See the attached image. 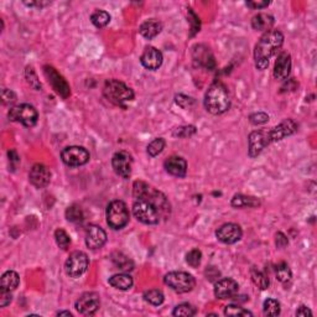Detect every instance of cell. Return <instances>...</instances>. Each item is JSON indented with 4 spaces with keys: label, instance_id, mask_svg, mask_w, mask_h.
<instances>
[{
    "label": "cell",
    "instance_id": "e575fe53",
    "mask_svg": "<svg viewBox=\"0 0 317 317\" xmlns=\"http://www.w3.org/2000/svg\"><path fill=\"white\" fill-rule=\"evenodd\" d=\"M66 218L67 221L73 223L82 222V220H83V211H82L81 207L73 204V206L68 207L66 209Z\"/></svg>",
    "mask_w": 317,
    "mask_h": 317
},
{
    "label": "cell",
    "instance_id": "484cf974",
    "mask_svg": "<svg viewBox=\"0 0 317 317\" xmlns=\"http://www.w3.org/2000/svg\"><path fill=\"white\" fill-rule=\"evenodd\" d=\"M20 284V278H19L18 273L9 270L5 272L2 275V283H0V289H4L8 291H14Z\"/></svg>",
    "mask_w": 317,
    "mask_h": 317
},
{
    "label": "cell",
    "instance_id": "603a6c76",
    "mask_svg": "<svg viewBox=\"0 0 317 317\" xmlns=\"http://www.w3.org/2000/svg\"><path fill=\"white\" fill-rule=\"evenodd\" d=\"M163 30V24L160 21L155 20V19H149V20L144 21L139 27V32L141 36H144L147 40H151L156 37Z\"/></svg>",
    "mask_w": 317,
    "mask_h": 317
},
{
    "label": "cell",
    "instance_id": "9c48e42d",
    "mask_svg": "<svg viewBox=\"0 0 317 317\" xmlns=\"http://www.w3.org/2000/svg\"><path fill=\"white\" fill-rule=\"evenodd\" d=\"M133 213L139 222L144 225H157L161 215L149 202L135 199L133 204Z\"/></svg>",
    "mask_w": 317,
    "mask_h": 317
},
{
    "label": "cell",
    "instance_id": "1f68e13d",
    "mask_svg": "<svg viewBox=\"0 0 317 317\" xmlns=\"http://www.w3.org/2000/svg\"><path fill=\"white\" fill-rule=\"evenodd\" d=\"M263 311L265 316L280 315V302L275 299H268L264 301Z\"/></svg>",
    "mask_w": 317,
    "mask_h": 317
},
{
    "label": "cell",
    "instance_id": "816d5d0a",
    "mask_svg": "<svg viewBox=\"0 0 317 317\" xmlns=\"http://www.w3.org/2000/svg\"><path fill=\"white\" fill-rule=\"evenodd\" d=\"M57 315L59 316H72V313H71L70 311H60Z\"/></svg>",
    "mask_w": 317,
    "mask_h": 317
},
{
    "label": "cell",
    "instance_id": "d4e9b609",
    "mask_svg": "<svg viewBox=\"0 0 317 317\" xmlns=\"http://www.w3.org/2000/svg\"><path fill=\"white\" fill-rule=\"evenodd\" d=\"M134 281L133 278L130 275L122 273V274H116L112 278H109V285L113 286L114 289H118V290H129L133 286Z\"/></svg>",
    "mask_w": 317,
    "mask_h": 317
},
{
    "label": "cell",
    "instance_id": "74e56055",
    "mask_svg": "<svg viewBox=\"0 0 317 317\" xmlns=\"http://www.w3.org/2000/svg\"><path fill=\"white\" fill-rule=\"evenodd\" d=\"M226 316H253L250 311L245 310L244 307H240L237 305H228L225 308Z\"/></svg>",
    "mask_w": 317,
    "mask_h": 317
},
{
    "label": "cell",
    "instance_id": "7c38bea8",
    "mask_svg": "<svg viewBox=\"0 0 317 317\" xmlns=\"http://www.w3.org/2000/svg\"><path fill=\"white\" fill-rule=\"evenodd\" d=\"M43 73H45L46 78H47L48 83L52 86V88L55 89V92L59 95H61L64 99L70 97L71 94V87L70 84L67 83V81L60 75L56 71V68H54L50 65H46L43 66Z\"/></svg>",
    "mask_w": 317,
    "mask_h": 317
},
{
    "label": "cell",
    "instance_id": "e0dca14e",
    "mask_svg": "<svg viewBox=\"0 0 317 317\" xmlns=\"http://www.w3.org/2000/svg\"><path fill=\"white\" fill-rule=\"evenodd\" d=\"M107 242V233L99 226L91 225L86 231V244L89 249H100Z\"/></svg>",
    "mask_w": 317,
    "mask_h": 317
},
{
    "label": "cell",
    "instance_id": "ba28073f",
    "mask_svg": "<svg viewBox=\"0 0 317 317\" xmlns=\"http://www.w3.org/2000/svg\"><path fill=\"white\" fill-rule=\"evenodd\" d=\"M8 118L12 122H19L25 127H34L39 119V113L35 107L30 104H20L13 107L8 113Z\"/></svg>",
    "mask_w": 317,
    "mask_h": 317
},
{
    "label": "cell",
    "instance_id": "5bb4252c",
    "mask_svg": "<svg viewBox=\"0 0 317 317\" xmlns=\"http://www.w3.org/2000/svg\"><path fill=\"white\" fill-rule=\"evenodd\" d=\"M100 306L99 295L97 292H84L76 301V310L81 315L91 316L94 315Z\"/></svg>",
    "mask_w": 317,
    "mask_h": 317
},
{
    "label": "cell",
    "instance_id": "ee69618b",
    "mask_svg": "<svg viewBox=\"0 0 317 317\" xmlns=\"http://www.w3.org/2000/svg\"><path fill=\"white\" fill-rule=\"evenodd\" d=\"M176 103L181 107V108L186 109V108H190V107L195 103V100H193L191 97H187V95L179 94V95H176Z\"/></svg>",
    "mask_w": 317,
    "mask_h": 317
},
{
    "label": "cell",
    "instance_id": "7402d4cb",
    "mask_svg": "<svg viewBox=\"0 0 317 317\" xmlns=\"http://www.w3.org/2000/svg\"><path fill=\"white\" fill-rule=\"evenodd\" d=\"M166 171L172 176L176 177H185L187 172V163L184 157L180 156H171L164 164Z\"/></svg>",
    "mask_w": 317,
    "mask_h": 317
},
{
    "label": "cell",
    "instance_id": "f1b7e54d",
    "mask_svg": "<svg viewBox=\"0 0 317 317\" xmlns=\"http://www.w3.org/2000/svg\"><path fill=\"white\" fill-rule=\"evenodd\" d=\"M250 277L253 280L254 285L258 286L260 290H267L269 288V279L264 273H261L260 270L255 269V268H251L250 270Z\"/></svg>",
    "mask_w": 317,
    "mask_h": 317
},
{
    "label": "cell",
    "instance_id": "f35d334b",
    "mask_svg": "<svg viewBox=\"0 0 317 317\" xmlns=\"http://www.w3.org/2000/svg\"><path fill=\"white\" fill-rule=\"evenodd\" d=\"M172 315L174 316H195L196 315V308L190 304H181L177 305L175 307V310L172 311Z\"/></svg>",
    "mask_w": 317,
    "mask_h": 317
},
{
    "label": "cell",
    "instance_id": "ac0fdd59",
    "mask_svg": "<svg viewBox=\"0 0 317 317\" xmlns=\"http://www.w3.org/2000/svg\"><path fill=\"white\" fill-rule=\"evenodd\" d=\"M238 289H239V285H238V283L234 279H221L215 285V295L217 299L221 300L231 299V297H233L237 294Z\"/></svg>",
    "mask_w": 317,
    "mask_h": 317
},
{
    "label": "cell",
    "instance_id": "7a4b0ae2",
    "mask_svg": "<svg viewBox=\"0 0 317 317\" xmlns=\"http://www.w3.org/2000/svg\"><path fill=\"white\" fill-rule=\"evenodd\" d=\"M284 43V35L278 30L267 31L254 48V60L255 67L263 71L269 66V61L275 54L281 48Z\"/></svg>",
    "mask_w": 317,
    "mask_h": 317
},
{
    "label": "cell",
    "instance_id": "2e32d148",
    "mask_svg": "<svg viewBox=\"0 0 317 317\" xmlns=\"http://www.w3.org/2000/svg\"><path fill=\"white\" fill-rule=\"evenodd\" d=\"M29 179L30 182L36 188H43L50 184L51 171L48 170L47 166L42 164H35L30 170Z\"/></svg>",
    "mask_w": 317,
    "mask_h": 317
},
{
    "label": "cell",
    "instance_id": "d6986e66",
    "mask_svg": "<svg viewBox=\"0 0 317 317\" xmlns=\"http://www.w3.org/2000/svg\"><path fill=\"white\" fill-rule=\"evenodd\" d=\"M192 57L193 61L198 65V66L207 68V70H213L216 67L215 57L208 47L203 45H196L192 50Z\"/></svg>",
    "mask_w": 317,
    "mask_h": 317
},
{
    "label": "cell",
    "instance_id": "d590c367",
    "mask_svg": "<svg viewBox=\"0 0 317 317\" xmlns=\"http://www.w3.org/2000/svg\"><path fill=\"white\" fill-rule=\"evenodd\" d=\"M55 239H56L57 245H59L60 248H62V249H67V248L70 247L71 238L67 234V232L64 231V229L59 228L55 231Z\"/></svg>",
    "mask_w": 317,
    "mask_h": 317
},
{
    "label": "cell",
    "instance_id": "c3c4849f",
    "mask_svg": "<svg viewBox=\"0 0 317 317\" xmlns=\"http://www.w3.org/2000/svg\"><path fill=\"white\" fill-rule=\"evenodd\" d=\"M270 2H247V5L251 9H263L269 7Z\"/></svg>",
    "mask_w": 317,
    "mask_h": 317
},
{
    "label": "cell",
    "instance_id": "8fae6325",
    "mask_svg": "<svg viewBox=\"0 0 317 317\" xmlns=\"http://www.w3.org/2000/svg\"><path fill=\"white\" fill-rule=\"evenodd\" d=\"M89 155L88 150L84 149L83 146H67L62 150L61 152V159L67 166H82L86 165L89 161Z\"/></svg>",
    "mask_w": 317,
    "mask_h": 317
},
{
    "label": "cell",
    "instance_id": "ffe728a7",
    "mask_svg": "<svg viewBox=\"0 0 317 317\" xmlns=\"http://www.w3.org/2000/svg\"><path fill=\"white\" fill-rule=\"evenodd\" d=\"M163 61L164 56L163 54H161V51L157 50L156 47H152V46L146 47L140 57L141 65L145 68H147V70L151 71L157 70V68L163 65Z\"/></svg>",
    "mask_w": 317,
    "mask_h": 317
},
{
    "label": "cell",
    "instance_id": "836d02e7",
    "mask_svg": "<svg viewBox=\"0 0 317 317\" xmlns=\"http://www.w3.org/2000/svg\"><path fill=\"white\" fill-rule=\"evenodd\" d=\"M275 274H277V279L280 283H288V281L291 280L292 273L289 268L288 264L281 263L277 267V270H275Z\"/></svg>",
    "mask_w": 317,
    "mask_h": 317
},
{
    "label": "cell",
    "instance_id": "277c9868",
    "mask_svg": "<svg viewBox=\"0 0 317 317\" xmlns=\"http://www.w3.org/2000/svg\"><path fill=\"white\" fill-rule=\"evenodd\" d=\"M231 107V98L227 87L221 82L211 84L204 95V108L213 116L226 113Z\"/></svg>",
    "mask_w": 317,
    "mask_h": 317
},
{
    "label": "cell",
    "instance_id": "6da1fadb",
    "mask_svg": "<svg viewBox=\"0 0 317 317\" xmlns=\"http://www.w3.org/2000/svg\"><path fill=\"white\" fill-rule=\"evenodd\" d=\"M297 132V124L295 120L285 119L278 127L272 128L270 130H255L250 133L249 138V156L255 157L270 144L275 141L283 140L286 136H290Z\"/></svg>",
    "mask_w": 317,
    "mask_h": 317
},
{
    "label": "cell",
    "instance_id": "f907efd6",
    "mask_svg": "<svg viewBox=\"0 0 317 317\" xmlns=\"http://www.w3.org/2000/svg\"><path fill=\"white\" fill-rule=\"evenodd\" d=\"M26 5H29V7H45V5H48L50 4V3H39V2H30V3H25Z\"/></svg>",
    "mask_w": 317,
    "mask_h": 317
},
{
    "label": "cell",
    "instance_id": "7dc6e473",
    "mask_svg": "<svg viewBox=\"0 0 317 317\" xmlns=\"http://www.w3.org/2000/svg\"><path fill=\"white\" fill-rule=\"evenodd\" d=\"M275 243H277V247H279V248L286 247V245H288V243H289L288 237H286L284 233H281V232H279V233L277 234V239H275Z\"/></svg>",
    "mask_w": 317,
    "mask_h": 317
},
{
    "label": "cell",
    "instance_id": "b9f144b4",
    "mask_svg": "<svg viewBox=\"0 0 317 317\" xmlns=\"http://www.w3.org/2000/svg\"><path fill=\"white\" fill-rule=\"evenodd\" d=\"M196 133V127L193 125H186V127L177 128L174 132V136H179V138H188V136L193 135Z\"/></svg>",
    "mask_w": 317,
    "mask_h": 317
},
{
    "label": "cell",
    "instance_id": "60d3db41",
    "mask_svg": "<svg viewBox=\"0 0 317 317\" xmlns=\"http://www.w3.org/2000/svg\"><path fill=\"white\" fill-rule=\"evenodd\" d=\"M188 21H190L191 24V36H195V35L199 31L201 23H199V18L196 15L192 9H188Z\"/></svg>",
    "mask_w": 317,
    "mask_h": 317
},
{
    "label": "cell",
    "instance_id": "8992f818",
    "mask_svg": "<svg viewBox=\"0 0 317 317\" xmlns=\"http://www.w3.org/2000/svg\"><path fill=\"white\" fill-rule=\"evenodd\" d=\"M107 223L113 229H122L129 222V209L120 199H114L108 204L105 211Z\"/></svg>",
    "mask_w": 317,
    "mask_h": 317
},
{
    "label": "cell",
    "instance_id": "f6af8a7d",
    "mask_svg": "<svg viewBox=\"0 0 317 317\" xmlns=\"http://www.w3.org/2000/svg\"><path fill=\"white\" fill-rule=\"evenodd\" d=\"M2 97H3V103H4V104H13V103L16 100L15 93L7 88L3 89Z\"/></svg>",
    "mask_w": 317,
    "mask_h": 317
},
{
    "label": "cell",
    "instance_id": "52a82bcc",
    "mask_svg": "<svg viewBox=\"0 0 317 317\" xmlns=\"http://www.w3.org/2000/svg\"><path fill=\"white\" fill-rule=\"evenodd\" d=\"M164 283L177 294H186L193 290L196 285L195 278L185 272H171L165 275Z\"/></svg>",
    "mask_w": 317,
    "mask_h": 317
},
{
    "label": "cell",
    "instance_id": "d6a6232c",
    "mask_svg": "<svg viewBox=\"0 0 317 317\" xmlns=\"http://www.w3.org/2000/svg\"><path fill=\"white\" fill-rule=\"evenodd\" d=\"M165 145H166V143L163 138L154 139V140L147 145V154H149L151 157L157 156V155L161 154L163 150L165 149Z\"/></svg>",
    "mask_w": 317,
    "mask_h": 317
},
{
    "label": "cell",
    "instance_id": "3957f363",
    "mask_svg": "<svg viewBox=\"0 0 317 317\" xmlns=\"http://www.w3.org/2000/svg\"><path fill=\"white\" fill-rule=\"evenodd\" d=\"M133 196L135 199L149 202L161 216L170 215V203L163 192L144 181H135L133 185Z\"/></svg>",
    "mask_w": 317,
    "mask_h": 317
},
{
    "label": "cell",
    "instance_id": "30bf717a",
    "mask_svg": "<svg viewBox=\"0 0 317 317\" xmlns=\"http://www.w3.org/2000/svg\"><path fill=\"white\" fill-rule=\"evenodd\" d=\"M89 265L88 256L83 251H73L65 263L66 274L71 278H79L87 272Z\"/></svg>",
    "mask_w": 317,
    "mask_h": 317
},
{
    "label": "cell",
    "instance_id": "7bdbcfd3",
    "mask_svg": "<svg viewBox=\"0 0 317 317\" xmlns=\"http://www.w3.org/2000/svg\"><path fill=\"white\" fill-rule=\"evenodd\" d=\"M249 120L251 124L254 125L265 124V123H268V120H269V116H268L267 113H264V112H258V113L251 114L249 117Z\"/></svg>",
    "mask_w": 317,
    "mask_h": 317
},
{
    "label": "cell",
    "instance_id": "83f0119b",
    "mask_svg": "<svg viewBox=\"0 0 317 317\" xmlns=\"http://www.w3.org/2000/svg\"><path fill=\"white\" fill-rule=\"evenodd\" d=\"M112 260H113V263L116 264V267L122 270V272H130V270H133V268H134L133 261L130 260L127 255H124L123 253H118V251H117V253H113V255H112Z\"/></svg>",
    "mask_w": 317,
    "mask_h": 317
},
{
    "label": "cell",
    "instance_id": "4fadbf2b",
    "mask_svg": "<svg viewBox=\"0 0 317 317\" xmlns=\"http://www.w3.org/2000/svg\"><path fill=\"white\" fill-rule=\"evenodd\" d=\"M112 166L113 170L118 176L123 179H129L133 170V157L129 152L127 151H118L113 155L112 159Z\"/></svg>",
    "mask_w": 317,
    "mask_h": 317
},
{
    "label": "cell",
    "instance_id": "ab89813d",
    "mask_svg": "<svg viewBox=\"0 0 317 317\" xmlns=\"http://www.w3.org/2000/svg\"><path fill=\"white\" fill-rule=\"evenodd\" d=\"M201 259L202 253L198 249H192L186 254V263L192 268H197L201 264Z\"/></svg>",
    "mask_w": 317,
    "mask_h": 317
},
{
    "label": "cell",
    "instance_id": "bcb514c9",
    "mask_svg": "<svg viewBox=\"0 0 317 317\" xmlns=\"http://www.w3.org/2000/svg\"><path fill=\"white\" fill-rule=\"evenodd\" d=\"M12 291L4 290V289H0V306L5 307L12 302Z\"/></svg>",
    "mask_w": 317,
    "mask_h": 317
},
{
    "label": "cell",
    "instance_id": "5b68a950",
    "mask_svg": "<svg viewBox=\"0 0 317 317\" xmlns=\"http://www.w3.org/2000/svg\"><path fill=\"white\" fill-rule=\"evenodd\" d=\"M103 94L109 102L119 107L134 99L133 89L118 79H108L103 87Z\"/></svg>",
    "mask_w": 317,
    "mask_h": 317
},
{
    "label": "cell",
    "instance_id": "9a60e30c",
    "mask_svg": "<svg viewBox=\"0 0 317 317\" xmlns=\"http://www.w3.org/2000/svg\"><path fill=\"white\" fill-rule=\"evenodd\" d=\"M243 236L242 228L236 223H226L216 231V237L225 244H234Z\"/></svg>",
    "mask_w": 317,
    "mask_h": 317
},
{
    "label": "cell",
    "instance_id": "8d00e7d4",
    "mask_svg": "<svg viewBox=\"0 0 317 317\" xmlns=\"http://www.w3.org/2000/svg\"><path fill=\"white\" fill-rule=\"evenodd\" d=\"M25 77H26L27 83H29L32 88L36 89V91H41V83H40L39 78H37V75H36V72H35L34 67H31V66L26 67Z\"/></svg>",
    "mask_w": 317,
    "mask_h": 317
},
{
    "label": "cell",
    "instance_id": "4316f807",
    "mask_svg": "<svg viewBox=\"0 0 317 317\" xmlns=\"http://www.w3.org/2000/svg\"><path fill=\"white\" fill-rule=\"evenodd\" d=\"M231 204L236 208H243V207H258L260 204V201L255 197L244 195H236L232 198Z\"/></svg>",
    "mask_w": 317,
    "mask_h": 317
},
{
    "label": "cell",
    "instance_id": "681fc988",
    "mask_svg": "<svg viewBox=\"0 0 317 317\" xmlns=\"http://www.w3.org/2000/svg\"><path fill=\"white\" fill-rule=\"evenodd\" d=\"M312 315V311L310 310L308 307H306V306H300L299 310L296 311V316H311Z\"/></svg>",
    "mask_w": 317,
    "mask_h": 317
},
{
    "label": "cell",
    "instance_id": "4dcf8cb0",
    "mask_svg": "<svg viewBox=\"0 0 317 317\" xmlns=\"http://www.w3.org/2000/svg\"><path fill=\"white\" fill-rule=\"evenodd\" d=\"M144 300L154 306H160L164 302V300H165V297H164V294L160 290L152 289V290L144 292Z\"/></svg>",
    "mask_w": 317,
    "mask_h": 317
},
{
    "label": "cell",
    "instance_id": "44dd1931",
    "mask_svg": "<svg viewBox=\"0 0 317 317\" xmlns=\"http://www.w3.org/2000/svg\"><path fill=\"white\" fill-rule=\"evenodd\" d=\"M291 56L288 52H281L278 56L274 66V77L277 79H286L290 75Z\"/></svg>",
    "mask_w": 317,
    "mask_h": 317
},
{
    "label": "cell",
    "instance_id": "cb8c5ba5",
    "mask_svg": "<svg viewBox=\"0 0 317 317\" xmlns=\"http://www.w3.org/2000/svg\"><path fill=\"white\" fill-rule=\"evenodd\" d=\"M274 25V18L270 14L260 13L251 19V26L256 31H270Z\"/></svg>",
    "mask_w": 317,
    "mask_h": 317
},
{
    "label": "cell",
    "instance_id": "f546056e",
    "mask_svg": "<svg viewBox=\"0 0 317 317\" xmlns=\"http://www.w3.org/2000/svg\"><path fill=\"white\" fill-rule=\"evenodd\" d=\"M91 21L95 27L102 29V27H105L109 24V21H111V15H109V13H107L105 10H95V12L91 15Z\"/></svg>",
    "mask_w": 317,
    "mask_h": 317
}]
</instances>
